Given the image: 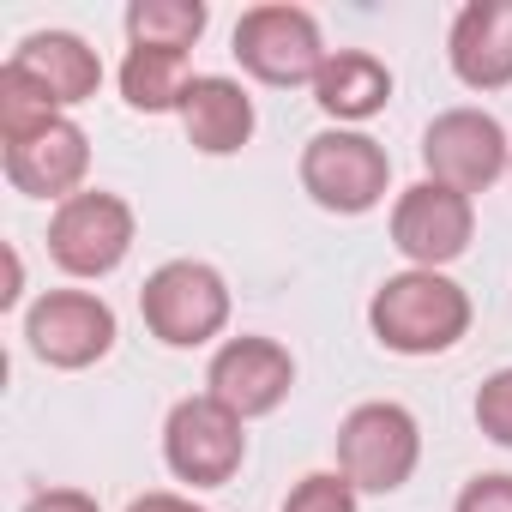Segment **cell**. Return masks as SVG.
Returning a JSON list of instances; mask_svg holds the SVG:
<instances>
[{
  "instance_id": "6da1fadb",
  "label": "cell",
  "mask_w": 512,
  "mask_h": 512,
  "mask_svg": "<svg viewBox=\"0 0 512 512\" xmlns=\"http://www.w3.org/2000/svg\"><path fill=\"white\" fill-rule=\"evenodd\" d=\"M368 326L392 356H440L470 332V296L446 272H398L374 290Z\"/></svg>"
},
{
  "instance_id": "7a4b0ae2",
  "label": "cell",
  "mask_w": 512,
  "mask_h": 512,
  "mask_svg": "<svg viewBox=\"0 0 512 512\" xmlns=\"http://www.w3.org/2000/svg\"><path fill=\"white\" fill-rule=\"evenodd\" d=\"M139 314H145V326H151L157 344L199 350V344H211L229 326V284L205 260H169V266H157L145 278Z\"/></svg>"
},
{
  "instance_id": "3957f363",
  "label": "cell",
  "mask_w": 512,
  "mask_h": 512,
  "mask_svg": "<svg viewBox=\"0 0 512 512\" xmlns=\"http://www.w3.org/2000/svg\"><path fill=\"white\" fill-rule=\"evenodd\" d=\"M386 181H392L386 145L356 133V127H326L302 145V187L320 211L362 217L386 199Z\"/></svg>"
},
{
  "instance_id": "277c9868",
  "label": "cell",
  "mask_w": 512,
  "mask_h": 512,
  "mask_svg": "<svg viewBox=\"0 0 512 512\" xmlns=\"http://www.w3.org/2000/svg\"><path fill=\"white\" fill-rule=\"evenodd\" d=\"M422 464V428L404 404H356L338 428V470L356 494H398Z\"/></svg>"
},
{
  "instance_id": "5b68a950",
  "label": "cell",
  "mask_w": 512,
  "mask_h": 512,
  "mask_svg": "<svg viewBox=\"0 0 512 512\" xmlns=\"http://www.w3.org/2000/svg\"><path fill=\"white\" fill-rule=\"evenodd\" d=\"M235 61L260 79V85H314L332 49L320 43V25L308 7H247L235 19Z\"/></svg>"
},
{
  "instance_id": "8992f818",
  "label": "cell",
  "mask_w": 512,
  "mask_h": 512,
  "mask_svg": "<svg viewBox=\"0 0 512 512\" xmlns=\"http://www.w3.org/2000/svg\"><path fill=\"white\" fill-rule=\"evenodd\" d=\"M133 205L121 193H73L67 205H55L49 217V260L67 278H109L127 253H133Z\"/></svg>"
},
{
  "instance_id": "52a82bcc",
  "label": "cell",
  "mask_w": 512,
  "mask_h": 512,
  "mask_svg": "<svg viewBox=\"0 0 512 512\" xmlns=\"http://www.w3.org/2000/svg\"><path fill=\"white\" fill-rule=\"evenodd\" d=\"M422 169H428V181H440V187L470 199V193L494 187L512 169L506 127L494 115H482V109H446L422 133Z\"/></svg>"
},
{
  "instance_id": "ba28073f",
  "label": "cell",
  "mask_w": 512,
  "mask_h": 512,
  "mask_svg": "<svg viewBox=\"0 0 512 512\" xmlns=\"http://www.w3.org/2000/svg\"><path fill=\"white\" fill-rule=\"evenodd\" d=\"M163 458H169V470H175L181 482H193V488H223V482L241 470V458H247L241 416L223 410L211 392L181 398V404L169 410V422H163Z\"/></svg>"
},
{
  "instance_id": "9c48e42d",
  "label": "cell",
  "mask_w": 512,
  "mask_h": 512,
  "mask_svg": "<svg viewBox=\"0 0 512 512\" xmlns=\"http://www.w3.org/2000/svg\"><path fill=\"white\" fill-rule=\"evenodd\" d=\"M25 344L49 368H91L115 350V308L91 290H49L25 314Z\"/></svg>"
},
{
  "instance_id": "30bf717a",
  "label": "cell",
  "mask_w": 512,
  "mask_h": 512,
  "mask_svg": "<svg viewBox=\"0 0 512 512\" xmlns=\"http://www.w3.org/2000/svg\"><path fill=\"white\" fill-rule=\"evenodd\" d=\"M470 235H476L470 199L452 193V187H440V181H416V187H404L398 205H392V247L404 253L416 272L452 266L458 253L470 247Z\"/></svg>"
},
{
  "instance_id": "8fae6325",
  "label": "cell",
  "mask_w": 512,
  "mask_h": 512,
  "mask_svg": "<svg viewBox=\"0 0 512 512\" xmlns=\"http://www.w3.org/2000/svg\"><path fill=\"white\" fill-rule=\"evenodd\" d=\"M290 386H296V362L278 338H229L205 368V392L241 422L272 416L290 398Z\"/></svg>"
},
{
  "instance_id": "7c38bea8",
  "label": "cell",
  "mask_w": 512,
  "mask_h": 512,
  "mask_svg": "<svg viewBox=\"0 0 512 512\" xmlns=\"http://www.w3.org/2000/svg\"><path fill=\"white\" fill-rule=\"evenodd\" d=\"M0 163H7V181H13L19 193L67 205V199L79 193L85 169H91V139H85V127H79V121H67V115H61V121L37 127L31 139L0 145Z\"/></svg>"
},
{
  "instance_id": "4fadbf2b",
  "label": "cell",
  "mask_w": 512,
  "mask_h": 512,
  "mask_svg": "<svg viewBox=\"0 0 512 512\" xmlns=\"http://www.w3.org/2000/svg\"><path fill=\"white\" fill-rule=\"evenodd\" d=\"M446 61L458 73V85L506 91L512 85V0H470V7H458Z\"/></svg>"
},
{
  "instance_id": "5bb4252c",
  "label": "cell",
  "mask_w": 512,
  "mask_h": 512,
  "mask_svg": "<svg viewBox=\"0 0 512 512\" xmlns=\"http://www.w3.org/2000/svg\"><path fill=\"white\" fill-rule=\"evenodd\" d=\"M181 127H187L193 151L229 157V151H241L253 139V97L223 73H193V85L181 97Z\"/></svg>"
},
{
  "instance_id": "9a60e30c",
  "label": "cell",
  "mask_w": 512,
  "mask_h": 512,
  "mask_svg": "<svg viewBox=\"0 0 512 512\" xmlns=\"http://www.w3.org/2000/svg\"><path fill=\"white\" fill-rule=\"evenodd\" d=\"M13 61L55 97V109H79V103H91L97 85H103L97 49H91L85 37H73V31H37V37H25V43L13 49Z\"/></svg>"
},
{
  "instance_id": "2e32d148",
  "label": "cell",
  "mask_w": 512,
  "mask_h": 512,
  "mask_svg": "<svg viewBox=\"0 0 512 512\" xmlns=\"http://www.w3.org/2000/svg\"><path fill=\"white\" fill-rule=\"evenodd\" d=\"M314 103L344 127V121H368V115H380L386 103H392V73H386V61L380 55H368V49H338L326 67H320V79H314Z\"/></svg>"
},
{
  "instance_id": "e0dca14e",
  "label": "cell",
  "mask_w": 512,
  "mask_h": 512,
  "mask_svg": "<svg viewBox=\"0 0 512 512\" xmlns=\"http://www.w3.org/2000/svg\"><path fill=\"white\" fill-rule=\"evenodd\" d=\"M187 85H193V73H187V55H175V49H127V61H121V97L139 115H181Z\"/></svg>"
},
{
  "instance_id": "ac0fdd59",
  "label": "cell",
  "mask_w": 512,
  "mask_h": 512,
  "mask_svg": "<svg viewBox=\"0 0 512 512\" xmlns=\"http://www.w3.org/2000/svg\"><path fill=\"white\" fill-rule=\"evenodd\" d=\"M205 0H133L127 7V43L133 49H175L187 55L205 37Z\"/></svg>"
},
{
  "instance_id": "d6986e66",
  "label": "cell",
  "mask_w": 512,
  "mask_h": 512,
  "mask_svg": "<svg viewBox=\"0 0 512 512\" xmlns=\"http://www.w3.org/2000/svg\"><path fill=\"white\" fill-rule=\"evenodd\" d=\"M49 121H61V109H55V97L19 67V61H7L0 67V145H13V139H31L37 127H49Z\"/></svg>"
},
{
  "instance_id": "ffe728a7",
  "label": "cell",
  "mask_w": 512,
  "mask_h": 512,
  "mask_svg": "<svg viewBox=\"0 0 512 512\" xmlns=\"http://www.w3.org/2000/svg\"><path fill=\"white\" fill-rule=\"evenodd\" d=\"M284 512H356V482L344 470H314L290 488Z\"/></svg>"
},
{
  "instance_id": "44dd1931",
  "label": "cell",
  "mask_w": 512,
  "mask_h": 512,
  "mask_svg": "<svg viewBox=\"0 0 512 512\" xmlns=\"http://www.w3.org/2000/svg\"><path fill=\"white\" fill-rule=\"evenodd\" d=\"M476 428L494 446H512V368H500V374L482 380V392H476Z\"/></svg>"
},
{
  "instance_id": "7402d4cb",
  "label": "cell",
  "mask_w": 512,
  "mask_h": 512,
  "mask_svg": "<svg viewBox=\"0 0 512 512\" xmlns=\"http://www.w3.org/2000/svg\"><path fill=\"white\" fill-rule=\"evenodd\" d=\"M452 512H512V476H506V470H494V476H470Z\"/></svg>"
},
{
  "instance_id": "603a6c76",
  "label": "cell",
  "mask_w": 512,
  "mask_h": 512,
  "mask_svg": "<svg viewBox=\"0 0 512 512\" xmlns=\"http://www.w3.org/2000/svg\"><path fill=\"white\" fill-rule=\"evenodd\" d=\"M25 512H103L85 488H49V494H37Z\"/></svg>"
},
{
  "instance_id": "cb8c5ba5",
  "label": "cell",
  "mask_w": 512,
  "mask_h": 512,
  "mask_svg": "<svg viewBox=\"0 0 512 512\" xmlns=\"http://www.w3.org/2000/svg\"><path fill=\"white\" fill-rule=\"evenodd\" d=\"M127 512H211V506H199L187 494H139V500H127Z\"/></svg>"
}]
</instances>
